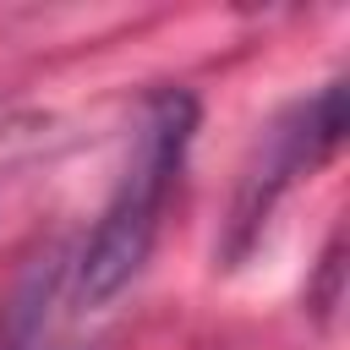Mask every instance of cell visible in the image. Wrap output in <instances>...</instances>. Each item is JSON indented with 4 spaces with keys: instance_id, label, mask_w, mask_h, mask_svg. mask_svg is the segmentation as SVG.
Wrapping results in <instances>:
<instances>
[{
    "instance_id": "6da1fadb",
    "label": "cell",
    "mask_w": 350,
    "mask_h": 350,
    "mask_svg": "<svg viewBox=\"0 0 350 350\" xmlns=\"http://www.w3.org/2000/svg\"><path fill=\"white\" fill-rule=\"evenodd\" d=\"M197 137V98L186 88H159L142 104V126H137V148L120 170L115 197L104 202L82 257H77V301L82 306H104L115 301L148 262L153 235H159V213L170 186L186 170Z\"/></svg>"
},
{
    "instance_id": "7a4b0ae2",
    "label": "cell",
    "mask_w": 350,
    "mask_h": 350,
    "mask_svg": "<svg viewBox=\"0 0 350 350\" xmlns=\"http://www.w3.org/2000/svg\"><path fill=\"white\" fill-rule=\"evenodd\" d=\"M60 290V252H44L11 290V301L0 306V350H33L49 317V301Z\"/></svg>"
}]
</instances>
